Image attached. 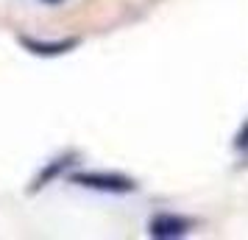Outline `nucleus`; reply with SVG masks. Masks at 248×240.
Masks as SVG:
<instances>
[{
  "mask_svg": "<svg viewBox=\"0 0 248 240\" xmlns=\"http://www.w3.org/2000/svg\"><path fill=\"white\" fill-rule=\"evenodd\" d=\"M190 218L184 215H176V212H159V215L151 218L148 224V232L151 238H159V240H170V238H184L190 232Z\"/></svg>",
  "mask_w": 248,
  "mask_h": 240,
  "instance_id": "nucleus-2",
  "label": "nucleus"
},
{
  "mask_svg": "<svg viewBox=\"0 0 248 240\" xmlns=\"http://www.w3.org/2000/svg\"><path fill=\"white\" fill-rule=\"evenodd\" d=\"M20 45L34 56H62V53H70L73 48H78L81 39L70 36V39H56V42H39V39H31V36H20Z\"/></svg>",
  "mask_w": 248,
  "mask_h": 240,
  "instance_id": "nucleus-3",
  "label": "nucleus"
},
{
  "mask_svg": "<svg viewBox=\"0 0 248 240\" xmlns=\"http://www.w3.org/2000/svg\"><path fill=\"white\" fill-rule=\"evenodd\" d=\"M42 3H50V6H56V3H64V0H42Z\"/></svg>",
  "mask_w": 248,
  "mask_h": 240,
  "instance_id": "nucleus-6",
  "label": "nucleus"
},
{
  "mask_svg": "<svg viewBox=\"0 0 248 240\" xmlns=\"http://www.w3.org/2000/svg\"><path fill=\"white\" fill-rule=\"evenodd\" d=\"M73 160H76V154H64V157H59V160L47 162V168H45V171H39V176H36L34 184H31V193H36L39 187L50 184V182H53V179L59 176V173H64L70 165H73Z\"/></svg>",
  "mask_w": 248,
  "mask_h": 240,
  "instance_id": "nucleus-4",
  "label": "nucleus"
},
{
  "mask_svg": "<svg viewBox=\"0 0 248 240\" xmlns=\"http://www.w3.org/2000/svg\"><path fill=\"white\" fill-rule=\"evenodd\" d=\"M70 182L78 184V187H90V190L114 193V195H125L137 190L134 179H128L123 173H106V171H78L70 176Z\"/></svg>",
  "mask_w": 248,
  "mask_h": 240,
  "instance_id": "nucleus-1",
  "label": "nucleus"
},
{
  "mask_svg": "<svg viewBox=\"0 0 248 240\" xmlns=\"http://www.w3.org/2000/svg\"><path fill=\"white\" fill-rule=\"evenodd\" d=\"M234 148L243 151V154H248V123L240 131H237V140H234Z\"/></svg>",
  "mask_w": 248,
  "mask_h": 240,
  "instance_id": "nucleus-5",
  "label": "nucleus"
}]
</instances>
